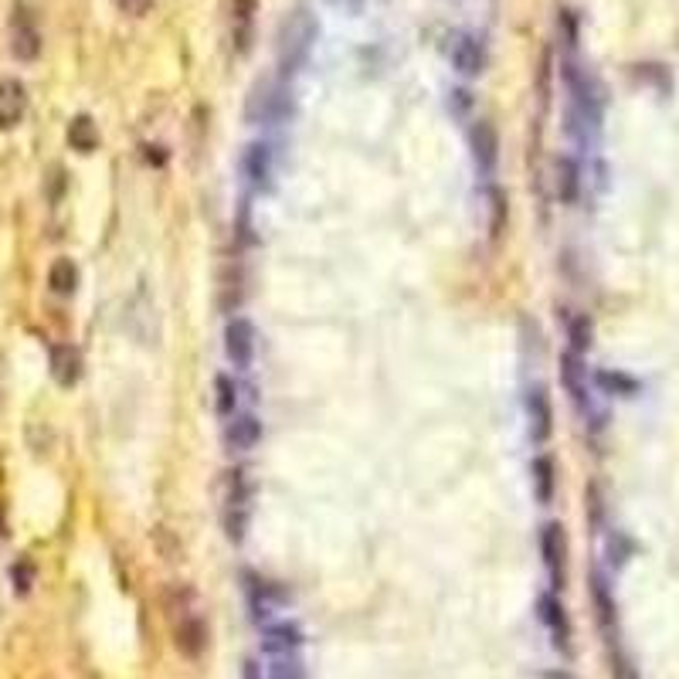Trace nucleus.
<instances>
[{
    "label": "nucleus",
    "mask_w": 679,
    "mask_h": 679,
    "mask_svg": "<svg viewBox=\"0 0 679 679\" xmlns=\"http://www.w3.org/2000/svg\"><path fill=\"white\" fill-rule=\"evenodd\" d=\"M567 340H571L574 354H588L591 350V320L588 316H571V323H567Z\"/></svg>",
    "instance_id": "a878e982"
},
{
    "label": "nucleus",
    "mask_w": 679,
    "mask_h": 679,
    "mask_svg": "<svg viewBox=\"0 0 679 679\" xmlns=\"http://www.w3.org/2000/svg\"><path fill=\"white\" fill-rule=\"evenodd\" d=\"M269 679H306V666L299 652L289 656H269Z\"/></svg>",
    "instance_id": "393cba45"
},
{
    "label": "nucleus",
    "mask_w": 679,
    "mask_h": 679,
    "mask_svg": "<svg viewBox=\"0 0 679 679\" xmlns=\"http://www.w3.org/2000/svg\"><path fill=\"white\" fill-rule=\"evenodd\" d=\"M48 367H51V377H55L58 388H75L82 377V354L72 347V343H51Z\"/></svg>",
    "instance_id": "f8f14e48"
},
{
    "label": "nucleus",
    "mask_w": 679,
    "mask_h": 679,
    "mask_svg": "<svg viewBox=\"0 0 679 679\" xmlns=\"http://www.w3.org/2000/svg\"><path fill=\"white\" fill-rule=\"evenodd\" d=\"M28 113V89L17 79L0 82V130H14Z\"/></svg>",
    "instance_id": "f3484780"
},
{
    "label": "nucleus",
    "mask_w": 679,
    "mask_h": 679,
    "mask_svg": "<svg viewBox=\"0 0 679 679\" xmlns=\"http://www.w3.org/2000/svg\"><path fill=\"white\" fill-rule=\"evenodd\" d=\"M452 65L455 72L462 75V79H476V75L486 72V48L483 41H476L472 34H462V38H455L452 45Z\"/></svg>",
    "instance_id": "2eb2a0df"
},
{
    "label": "nucleus",
    "mask_w": 679,
    "mask_h": 679,
    "mask_svg": "<svg viewBox=\"0 0 679 679\" xmlns=\"http://www.w3.org/2000/svg\"><path fill=\"white\" fill-rule=\"evenodd\" d=\"M242 170H245L248 184H252L255 191H269L272 187V150H269V143H262V140L248 143V150L242 157Z\"/></svg>",
    "instance_id": "dca6fc26"
},
{
    "label": "nucleus",
    "mask_w": 679,
    "mask_h": 679,
    "mask_svg": "<svg viewBox=\"0 0 679 679\" xmlns=\"http://www.w3.org/2000/svg\"><path fill=\"white\" fill-rule=\"evenodd\" d=\"M320 38V24H316L313 11L306 4L292 7V11L282 17L279 34H275V55H279V68L286 75L299 72L309 55H313V45Z\"/></svg>",
    "instance_id": "f257e3e1"
},
{
    "label": "nucleus",
    "mask_w": 679,
    "mask_h": 679,
    "mask_svg": "<svg viewBox=\"0 0 679 679\" xmlns=\"http://www.w3.org/2000/svg\"><path fill=\"white\" fill-rule=\"evenodd\" d=\"M303 649V629L292 622H269L262 625V652L265 656H289Z\"/></svg>",
    "instance_id": "4468645a"
},
{
    "label": "nucleus",
    "mask_w": 679,
    "mask_h": 679,
    "mask_svg": "<svg viewBox=\"0 0 679 679\" xmlns=\"http://www.w3.org/2000/svg\"><path fill=\"white\" fill-rule=\"evenodd\" d=\"M143 157H146V163H150V167H163V163H167V153H163V146H153V143L143 146Z\"/></svg>",
    "instance_id": "7c9ffc66"
},
{
    "label": "nucleus",
    "mask_w": 679,
    "mask_h": 679,
    "mask_svg": "<svg viewBox=\"0 0 679 679\" xmlns=\"http://www.w3.org/2000/svg\"><path fill=\"white\" fill-rule=\"evenodd\" d=\"M153 0H116V7L123 14H133V17H143L146 11H150Z\"/></svg>",
    "instance_id": "c756f323"
},
{
    "label": "nucleus",
    "mask_w": 679,
    "mask_h": 679,
    "mask_svg": "<svg viewBox=\"0 0 679 679\" xmlns=\"http://www.w3.org/2000/svg\"><path fill=\"white\" fill-rule=\"evenodd\" d=\"M68 146L79 153H92L99 146V130L89 116H75L72 123H68Z\"/></svg>",
    "instance_id": "5701e85b"
},
{
    "label": "nucleus",
    "mask_w": 679,
    "mask_h": 679,
    "mask_svg": "<svg viewBox=\"0 0 679 679\" xmlns=\"http://www.w3.org/2000/svg\"><path fill=\"white\" fill-rule=\"evenodd\" d=\"M242 679H262V669L255 659H245V666H242Z\"/></svg>",
    "instance_id": "2f4dec72"
},
{
    "label": "nucleus",
    "mask_w": 679,
    "mask_h": 679,
    "mask_svg": "<svg viewBox=\"0 0 679 679\" xmlns=\"http://www.w3.org/2000/svg\"><path fill=\"white\" fill-rule=\"evenodd\" d=\"M469 143H472V160H476L479 177L493 180L496 163H500V136H496L493 123L479 119V123L472 126V133H469Z\"/></svg>",
    "instance_id": "1a4fd4ad"
},
{
    "label": "nucleus",
    "mask_w": 679,
    "mask_h": 679,
    "mask_svg": "<svg viewBox=\"0 0 679 679\" xmlns=\"http://www.w3.org/2000/svg\"><path fill=\"white\" fill-rule=\"evenodd\" d=\"M225 442L231 452H252L262 442V421L255 415H235L225 432Z\"/></svg>",
    "instance_id": "a211bd4d"
},
{
    "label": "nucleus",
    "mask_w": 679,
    "mask_h": 679,
    "mask_svg": "<svg viewBox=\"0 0 679 679\" xmlns=\"http://www.w3.org/2000/svg\"><path fill=\"white\" fill-rule=\"evenodd\" d=\"M591 598H595V615H598V629L605 635L608 649L618 652V608L612 598V588L601 574H591Z\"/></svg>",
    "instance_id": "9d476101"
},
{
    "label": "nucleus",
    "mask_w": 679,
    "mask_h": 679,
    "mask_svg": "<svg viewBox=\"0 0 679 679\" xmlns=\"http://www.w3.org/2000/svg\"><path fill=\"white\" fill-rule=\"evenodd\" d=\"M225 354L235 371H248L255 360V326L245 316H231L225 326Z\"/></svg>",
    "instance_id": "6e6552de"
},
{
    "label": "nucleus",
    "mask_w": 679,
    "mask_h": 679,
    "mask_svg": "<svg viewBox=\"0 0 679 679\" xmlns=\"http://www.w3.org/2000/svg\"><path fill=\"white\" fill-rule=\"evenodd\" d=\"M174 642L187 659H197L204 646H208V629H204V622L197 615H184L174 629Z\"/></svg>",
    "instance_id": "6ab92c4d"
},
{
    "label": "nucleus",
    "mask_w": 679,
    "mask_h": 679,
    "mask_svg": "<svg viewBox=\"0 0 679 679\" xmlns=\"http://www.w3.org/2000/svg\"><path fill=\"white\" fill-rule=\"evenodd\" d=\"M530 476H534V496L540 506H550L554 500V459L547 455H537L534 466H530Z\"/></svg>",
    "instance_id": "4be33fe9"
},
{
    "label": "nucleus",
    "mask_w": 679,
    "mask_h": 679,
    "mask_svg": "<svg viewBox=\"0 0 679 679\" xmlns=\"http://www.w3.org/2000/svg\"><path fill=\"white\" fill-rule=\"evenodd\" d=\"M540 557H544V571L550 578V588L564 591L567 584V537L557 520L540 527Z\"/></svg>",
    "instance_id": "20e7f679"
},
{
    "label": "nucleus",
    "mask_w": 679,
    "mask_h": 679,
    "mask_svg": "<svg viewBox=\"0 0 679 679\" xmlns=\"http://www.w3.org/2000/svg\"><path fill=\"white\" fill-rule=\"evenodd\" d=\"M292 116V99L289 89L275 79H262L255 82V89L248 92L245 102V119L252 126H279Z\"/></svg>",
    "instance_id": "f03ea898"
},
{
    "label": "nucleus",
    "mask_w": 679,
    "mask_h": 679,
    "mask_svg": "<svg viewBox=\"0 0 679 679\" xmlns=\"http://www.w3.org/2000/svg\"><path fill=\"white\" fill-rule=\"evenodd\" d=\"M245 595H248V608H252V618L259 625H269L272 615L289 601V595L279 584L265 581L259 574H245Z\"/></svg>",
    "instance_id": "39448f33"
},
{
    "label": "nucleus",
    "mask_w": 679,
    "mask_h": 679,
    "mask_svg": "<svg viewBox=\"0 0 679 679\" xmlns=\"http://www.w3.org/2000/svg\"><path fill=\"white\" fill-rule=\"evenodd\" d=\"M48 286H51V292H55V296H72V292L79 289V269H75V262L72 259L51 262Z\"/></svg>",
    "instance_id": "412c9836"
},
{
    "label": "nucleus",
    "mask_w": 679,
    "mask_h": 679,
    "mask_svg": "<svg viewBox=\"0 0 679 679\" xmlns=\"http://www.w3.org/2000/svg\"><path fill=\"white\" fill-rule=\"evenodd\" d=\"M561 381L567 394H571V401L578 405L584 415L591 411V394H588V367L581 364V354H574V350H567L561 357Z\"/></svg>",
    "instance_id": "ddd939ff"
},
{
    "label": "nucleus",
    "mask_w": 679,
    "mask_h": 679,
    "mask_svg": "<svg viewBox=\"0 0 679 679\" xmlns=\"http://www.w3.org/2000/svg\"><path fill=\"white\" fill-rule=\"evenodd\" d=\"M11 581H14L17 595H28V591H31V584H34V564L28 561V557H21V561L11 567Z\"/></svg>",
    "instance_id": "c85d7f7f"
},
{
    "label": "nucleus",
    "mask_w": 679,
    "mask_h": 679,
    "mask_svg": "<svg viewBox=\"0 0 679 679\" xmlns=\"http://www.w3.org/2000/svg\"><path fill=\"white\" fill-rule=\"evenodd\" d=\"M214 408H218V415L221 418H235V411H238V388H235V381H231L228 374H218L214 377Z\"/></svg>",
    "instance_id": "b1692460"
},
{
    "label": "nucleus",
    "mask_w": 679,
    "mask_h": 679,
    "mask_svg": "<svg viewBox=\"0 0 679 679\" xmlns=\"http://www.w3.org/2000/svg\"><path fill=\"white\" fill-rule=\"evenodd\" d=\"M252 38V0H235V41L238 51H248Z\"/></svg>",
    "instance_id": "bb28decb"
},
{
    "label": "nucleus",
    "mask_w": 679,
    "mask_h": 679,
    "mask_svg": "<svg viewBox=\"0 0 679 679\" xmlns=\"http://www.w3.org/2000/svg\"><path fill=\"white\" fill-rule=\"evenodd\" d=\"M248 520H252V483L248 472L238 466L225 479V534L231 544H242Z\"/></svg>",
    "instance_id": "7ed1b4c3"
},
{
    "label": "nucleus",
    "mask_w": 679,
    "mask_h": 679,
    "mask_svg": "<svg viewBox=\"0 0 679 679\" xmlns=\"http://www.w3.org/2000/svg\"><path fill=\"white\" fill-rule=\"evenodd\" d=\"M11 55L17 62H34L41 55V31L34 24V14L28 4H14L11 17Z\"/></svg>",
    "instance_id": "423d86ee"
},
{
    "label": "nucleus",
    "mask_w": 679,
    "mask_h": 679,
    "mask_svg": "<svg viewBox=\"0 0 679 679\" xmlns=\"http://www.w3.org/2000/svg\"><path fill=\"white\" fill-rule=\"evenodd\" d=\"M598 384L608 394H622V398H632V394L639 391V384H635L632 377H625V374H618V371H601L598 374Z\"/></svg>",
    "instance_id": "cd10ccee"
},
{
    "label": "nucleus",
    "mask_w": 679,
    "mask_h": 679,
    "mask_svg": "<svg viewBox=\"0 0 679 679\" xmlns=\"http://www.w3.org/2000/svg\"><path fill=\"white\" fill-rule=\"evenodd\" d=\"M581 194V167L574 157H557V197L561 204H574Z\"/></svg>",
    "instance_id": "aec40b11"
},
{
    "label": "nucleus",
    "mask_w": 679,
    "mask_h": 679,
    "mask_svg": "<svg viewBox=\"0 0 679 679\" xmlns=\"http://www.w3.org/2000/svg\"><path fill=\"white\" fill-rule=\"evenodd\" d=\"M0 534H4V517H0Z\"/></svg>",
    "instance_id": "473e14b6"
},
{
    "label": "nucleus",
    "mask_w": 679,
    "mask_h": 679,
    "mask_svg": "<svg viewBox=\"0 0 679 679\" xmlns=\"http://www.w3.org/2000/svg\"><path fill=\"white\" fill-rule=\"evenodd\" d=\"M537 615H540V622H544V629L550 632V642H554V649L561 652V656H571V618H567L561 598H557V591H550V595H540Z\"/></svg>",
    "instance_id": "0eeeda50"
},
{
    "label": "nucleus",
    "mask_w": 679,
    "mask_h": 679,
    "mask_svg": "<svg viewBox=\"0 0 679 679\" xmlns=\"http://www.w3.org/2000/svg\"><path fill=\"white\" fill-rule=\"evenodd\" d=\"M527 421H530V442L544 445L554 432V408H550V394L540 388L527 391Z\"/></svg>",
    "instance_id": "9b49d317"
}]
</instances>
